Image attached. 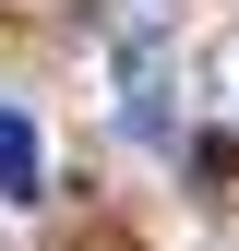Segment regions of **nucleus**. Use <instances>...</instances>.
<instances>
[{
  "mask_svg": "<svg viewBox=\"0 0 239 251\" xmlns=\"http://www.w3.org/2000/svg\"><path fill=\"white\" fill-rule=\"evenodd\" d=\"M36 192H48V144L24 108H0V203H36Z\"/></svg>",
  "mask_w": 239,
  "mask_h": 251,
  "instance_id": "nucleus-1",
  "label": "nucleus"
}]
</instances>
